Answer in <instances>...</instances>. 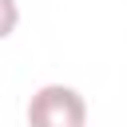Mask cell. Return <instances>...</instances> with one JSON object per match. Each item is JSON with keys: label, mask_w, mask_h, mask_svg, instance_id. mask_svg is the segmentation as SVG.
<instances>
[{"label": "cell", "mask_w": 127, "mask_h": 127, "mask_svg": "<svg viewBox=\"0 0 127 127\" xmlns=\"http://www.w3.org/2000/svg\"><path fill=\"white\" fill-rule=\"evenodd\" d=\"M28 127H87V99L67 83H44L28 99Z\"/></svg>", "instance_id": "1"}, {"label": "cell", "mask_w": 127, "mask_h": 127, "mask_svg": "<svg viewBox=\"0 0 127 127\" xmlns=\"http://www.w3.org/2000/svg\"><path fill=\"white\" fill-rule=\"evenodd\" d=\"M20 24V4L16 0H0V40H8Z\"/></svg>", "instance_id": "2"}]
</instances>
